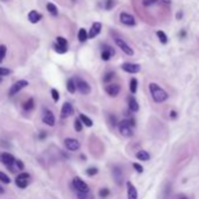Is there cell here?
Masks as SVG:
<instances>
[{
  "label": "cell",
  "instance_id": "cell-21",
  "mask_svg": "<svg viewBox=\"0 0 199 199\" xmlns=\"http://www.w3.org/2000/svg\"><path fill=\"white\" fill-rule=\"evenodd\" d=\"M136 157H137V159L143 161V162H148V161L150 159V155H149V152L145 151V150H139V151L136 154Z\"/></svg>",
  "mask_w": 199,
  "mask_h": 199
},
{
  "label": "cell",
  "instance_id": "cell-51",
  "mask_svg": "<svg viewBox=\"0 0 199 199\" xmlns=\"http://www.w3.org/2000/svg\"><path fill=\"white\" fill-rule=\"evenodd\" d=\"M183 36H185V31H182V32H181V38H183Z\"/></svg>",
  "mask_w": 199,
  "mask_h": 199
},
{
  "label": "cell",
  "instance_id": "cell-53",
  "mask_svg": "<svg viewBox=\"0 0 199 199\" xmlns=\"http://www.w3.org/2000/svg\"><path fill=\"white\" fill-rule=\"evenodd\" d=\"M73 1H75V0H73Z\"/></svg>",
  "mask_w": 199,
  "mask_h": 199
},
{
  "label": "cell",
  "instance_id": "cell-32",
  "mask_svg": "<svg viewBox=\"0 0 199 199\" xmlns=\"http://www.w3.org/2000/svg\"><path fill=\"white\" fill-rule=\"evenodd\" d=\"M6 52H7V48H6V46H4V45H0V63L2 62L4 58L6 56Z\"/></svg>",
  "mask_w": 199,
  "mask_h": 199
},
{
  "label": "cell",
  "instance_id": "cell-14",
  "mask_svg": "<svg viewBox=\"0 0 199 199\" xmlns=\"http://www.w3.org/2000/svg\"><path fill=\"white\" fill-rule=\"evenodd\" d=\"M73 112H74L73 105H72L69 102H65L63 105H62V108H61V117H62V118H66V117L70 116Z\"/></svg>",
  "mask_w": 199,
  "mask_h": 199
},
{
  "label": "cell",
  "instance_id": "cell-30",
  "mask_svg": "<svg viewBox=\"0 0 199 199\" xmlns=\"http://www.w3.org/2000/svg\"><path fill=\"white\" fill-rule=\"evenodd\" d=\"M0 181H1V183H4V184H9V183H11L9 177H8L5 172H2V171H0Z\"/></svg>",
  "mask_w": 199,
  "mask_h": 199
},
{
  "label": "cell",
  "instance_id": "cell-13",
  "mask_svg": "<svg viewBox=\"0 0 199 199\" xmlns=\"http://www.w3.org/2000/svg\"><path fill=\"white\" fill-rule=\"evenodd\" d=\"M119 92H121V87H119V85H108L107 87H105V93L109 95V96H111V97H115V96H117L118 94H119Z\"/></svg>",
  "mask_w": 199,
  "mask_h": 199
},
{
  "label": "cell",
  "instance_id": "cell-29",
  "mask_svg": "<svg viewBox=\"0 0 199 199\" xmlns=\"http://www.w3.org/2000/svg\"><path fill=\"white\" fill-rule=\"evenodd\" d=\"M54 49H55V52H58L59 54H65V53L67 52L68 47H65V46H60V45L55 43V45H54Z\"/></svg>",
  "mask_w": 199,
  "mask_h": 199
},
{
  "label": "cell",
  "instance_id": "cell-41",
  "mask_svg": "<svg viewBox=\"0 0 199 199\" xmlns=\"http://www.w3.org/2000/svg\"><path fill=\"white\" fill-rule=\"evenodd\" d=\"M14 164L16 165V168H18L19 170H23V169H25V165H23L22 161H20V159H15V163H14Z\"/></svg>",
  "mask_w": 199,
  "mask_h": 199
},
{
  "label": "cell",
  "instance_id": "cell-25",
  "mask_svg": "<svg viewBox=\"0 0 199 199\" xmlns=\"http://www.w3.org/2000/svg\"><path fill=\"white\" fill-rule=\"evenodd\" d=\"M156 35H157V38L159 39L161 43H163V45L168 43V35H166L163 31H157V32H156Z\"/></svg>",
  "mask_w": 199,
  "mask_h": 199
},
{
  "label": "cell",
  "instance_id": "cell-3",
  "mask_svg": "<svg viewBox=\"0 0 199 199\" xmlns=\"http://www.w3.org/2000/svg\"><path fill=\"white\" fill-rule=\"evenodd\" d=\"M74 82H75L76 90H79L81 94H83V95L90 94L92 88H90V86H89V83L87 81H85V80H82L80 77H76V79H74Z\"/></svg>",
  "mask_w": 199,
  "mask_h": 199
},
{
  "label": "cell",
  "instance_id": "cell-7",
  "mask_svg": "<svg viewBox=\"0 0 199 199\" xmlns=\"http://www.w3.org/2000/svg\"><path fill=\"white\" fill-rule=\"evenodd\" d=\"M28 86V81H26V80H20V81H16L13 86H11V88H9V92H8V94H9V96H14L15 94H18L21 89H23L25 87H27Z\"/></svg>",
  "mask_w": 199,
  "mask_h": 199
},
{
  "label": "cell",
  "instance_id": "cell-47",
  "mask_svg": "<svg viewBox=\"0 0 199 199\" xmlns=\"http://www.w3.org/2000/svg\"><path fill=\"white\" fill-rule=\"evenodd\" d=\"M176 18H177L178 20H181V19L183 18V12H182V11H179V12L177 13V16H176Z\"/></svg>",
  "mask_w": 199,
  "mask_h": 199
},
{
  "label": "cell",
  "instance_id": "cell-45",
  "mask_svg": "<svg viewBox=\"0 0 199 199\" xmlns=\"http://www.w3.org/2000/svg\"><path fill=\"white\" fill-rule=\"evenodd\" d=\"M110 119H111V125H116V117L115 116H110Z\"/></svg>",
  "mask_w": 199,
  "mask_h": 199
},
{
  "label": "cell",
  "instance_id": "cell-43",
  "mask_svg": "<svg viewBox=\"0 0 199 199\" xmlns=\"http://www.w3.org/2000/svg\"><path fill=\"white\" fill-rule=\"evenodd\" d=\"M77 199H87L88 198V193H81V192H76Z\"/></svg>",
  "mask_w": 199,
  "mask_h": 199
},
{
  "label": "cell",
  "instance_id": "cell-39",
  "mask_svg": "<svg viewBox=\"0 0 199 199\" xmlns=\"http://www.w3.org/2000/svg\"><path fill=\"white\" fill-rule=\"evenodd\" d=\"M114 7V0H105V2H104V8L105 9H111Z\"/></svg>",
  "mask_w": 199,
  "mask_h": 199
},
{
  "label": "cell",
  "instance_id": "cell-33",
  "mask_svg": "<svg viewBox=\"0 0 199 199\" xmlns=\"http://www.w3.org/2000/svg\"><path fill=\"white\" fill-rule=\"evenodd\" d=\"M56 43H58V45H60V46L68 47V42H67V40H66L65 38H62V36H58V39H56Z\"/></svg>",
  "mask_w": 199,
  "mask_h": 199
},
{
  "label": "cell",
  "instance_id": "cell-11",
  "mask_svg": "<svg viewBox=\"0 0 199 199\" xmlns=\"http://www.w3.org/2000/svg\"><path fill=\"white\" fill-rule=\"evenodd\" d=\"M122 69L129 74H137L141 70V66L137 63H130V62H125L122 65Z\"/></svg>",
  "mask_w": 199,
  "mask_h": 199
},
{
  "label": "cell",
  "instance_id": "cell-38",
  "mask_svg": "<svg viewBox=\"0 0 199 199\" xmlns=\"http://www.w3.org/2000/svg\"><path fill=\"white\" fill-rule=\"evenodd\" d=\"M52 97L54 99V102H58L59 99H60V94H59V92L56 90V89H52Z\"/></svg>",
  "mask_w": 199,
  "mask_h": 199
},
{
  "label": "cell",
  "instance_id": "cell-20",
  "mask_svg": "<svg viewBox=\"0 0 199 199\" xmlns=\"http://www.w3.org/2000/svg\"><path fill=\"white\" fill-rule=\"evenodd\" d=\"M112 175H114V178H115L116 183H117V184H121V183H122V178H123V176H122V170H121L119 168L115 166V168L112 169Z\"/></svg>",
  "mask_w": 199,
  "mask_h": 199
},
{
  "label": "cell",
  "instance_id": "cell-35",
  "mask_svg": "<svg viewBox=\"0 0 199 199\" xmlns=\"http://www.w3.org/2000/svg\"><path fill=\"white\" fill-rule=\"evenodd\" d=\"M74 129H75L77 132H80V131L82 130V123H81L80 119H75V122H74Z\"/></svg>",
  "mask_w": 199,
  "mask_h": 199
},
{
  "label": "cell",
  "instance_id": "cell-9",
  "mask_svg": "<svg viewBox=\"0 0 199 199\" xmlns=\"http://www.w3.org/2000/svg\"><path fill=\"white\" fill-rule=\"evenodd\" d=\"M65 145L69 151H77L81 148L80 142L77 139H75V138H72V137L65 139Z\"/></svg>",
  "mask_w": 199,
  "mask_h": 199
},
{
  "label": "cell",
  "instance_id": "cell-5",
  "mask_svg": "<svg viewBox=\"0 0 199 199\" xmlns=\"http://www.w3.org/2000/svg\"><path fill=\"white\" fill-rule=\"evenodd\" d=\"M29 179H31V176L29 173L27 172H21L16 178H15V184L18 188L20 189H26L28 183H29Z\"/></svg>",
  "mask_w": 199,
  "mask_h": 199
},
{
  "label": "cell",
  "instance_id": "cell-15",
  "mask_svg": "<svg viewBox=\"0 0 199 199\" xmlns=\"http://www.w3.org/2000/svg\"><path fill=\"white\" fill-rule=\"evenodd\" d=\"M101 28H102V23L101 22H99V21L94 22L92 28H90V31H89V33H88V38L89 39H94L95 36H97L99 34V32H101Z\"/></svg>",
  "mask_w": 199,
  "mask_h": 199
},
{
  "label": "cell",
  "instance_id": "cell-34",
  "mask_svg": "<svg viewBox=\"0 0 199 199\" xmlns=\"http://www.w3.org/2000/svg\"><path fill=\"white\" fill-rule=\"evenodd\" d=\"M97 172H99V170H97L96 168H89V169L86 171V173H87L89 177H93V176L97 175Z\"/></svg>",
  "mask_w": 199,
  "mask_h": 199
},
{
  "label": "cell",
  "instance_id": "cell-28",
  "mask_svg": "<svg viewBox=\"0 0 199 199\" xmlns=\"http://www.w3.org/2000/svg\"><path fill=\"white\" fill-rule=\"evenodd\" d=\"M137 86H138L137 80H136L135 77H132V79L130 80V92H131V94H136V92H137Z\"/></svg>",
  "mask_w": 199,
  "mask_h": 199
},
{
  "label": "cell",
  "instance_id": "cell-18",
  "mask_svg": "<svg viewBox=\"0 0 199 199\" xmlns=\"http://www.w3.org/2000/svg\"><path fill=\"white\" fill-rule=\"evenodd\" d=\"M114 54H115V50H114L111 47H105V48L103 49L102 54H101V58H102V60L108 61V60H110V58H111Z\"/></svg>",
  "mask_w": 199,
  "mask_h": 199
},
{
  "label": "cell",
  "instance_id": "cell-36",
  "mask_svg": "<svg viewBox=\"0 0 199 199\" xmlns=\"http://www.w3.org/2000/svg\"><path fill=\"white\" fill-rule=\"evenodd\" d=\"M114 76H115V73H114V72H109V73H107V74L104 75L103 81H104V82H109Z\"/></svg>",
  "mask_w": 199,
  "mask_h": 199
},
{
  "label": "cell",
  "instance_id": "cell-24",
  "mask_svg": "<svg viewBox=\"0 0 199 199\" xmlns=\"http://www.w3.org/2000/svg\"><path fill=\"white\" fill-rule=\"evenodd\" d=\"M77 38H79V41L80 42H86L87 39H88V33L85 28H81L79 31V34H77Z\"/></svg>",
  "mask_w": 199,
  "mask_h": 199
},
{
  "label": "cell",
  "instance_id": "cell-6",
  "mask_svg": "<svg viewBox=\"0 0 199 199\" xmlns=\"http://www.w3.org/2000/svg\"><path fill=\"white\" fill-rule=\"evenodd\" d=\"M115 43L121 48V50H123V53H125L127 55L129 56H132L134 55V49L121 38H115Z\"/></svg>",
  "mask_w": 199,
  "mask_h": 199
},
{
  "label": "cell",
  "instance_id": "cell-19",
  "mask_svg": "<svg viewBox=\"0 0 199 199\" xmlns=\"http://www.w3.org/2000/svg\"><path fill=\"white\" fill-rule=\"evenodd\" d=\"M41 18H42V15H41L39 12H36V11H31V12L28 13V20H29L32 23L39 22V20H41Z\"/></svg>",
  "mask_w": 199,
  "mask_h": 199
},
{
  "label": "cell",
  "instance_id": "cell-22",
  "mask_svg": "<svg viewBox=\"0 0 199 199\" xmlns=\"http://www.w3.org/2000/svg\"><path fill=\"white\" fill-rule=\"evenodd\" d=\"M80 121H81V123L85 124L86 127H89V128L93 127V121H92L88 116H86L85 114H81V115H80Z\"/></svg>",
  "mask_w": 199,
  "mask_h": 199
},
{
  "label": "cell",
  "instance_id": "cell-23",
  "mask_svg": "<svg viewBox=\"0 0 199 199\" xmlns=\"http://www.w3.org/2000/svg\"><path fill=\"white\" fill-rule=\"evenodd\" d=\"M22 108H23V110H26V111L32 110V109L34 108V99H33V97H29L26 102H23Z\"/></svg>",
  "mask_w": 199,
  "mask_h": 199
},
{
  "label": "cell",
  "instance_id": "cell-50",
  "mask_svg": "<svg viewBox=\"0 0 199 199\" xmlns=\"http://www.w3.org/2000/svg\"><path fill=\"white\" fill-rule=\"evenodd\" d=\"M2 193H5V189H4V188L0 185V195H2Z\"/></svg>",
  "mask_w": 199,
  "mask_h": 199
},
{
  "label": "cell",
  "instance_id": "cell-27",
  "mask_svg": "<svg viewBox=\"0 0 199 199\" xmlns=\"http://www.w3.org/2000/svg\"><path fill=\"white\" fill-rule=\"evenodd\" d=\"M46 7H47V11H48L52 15H54V16H56V15H58V7H56L53 2H48Z\"/></svg>",
  "mask_w": 199,
  "mask_h": 199
},
{
  "label": "cell",
  "instance_id": "cell-8",
  "mask_svg": "<svg viewBox=\"0 0 199 199\" xmlns=\"http://www.w3.org/2000/svg\"><path fill=\"white\" fill-rule=\"evenodd\" d=\"M119 21L125 26H135L136 25L135 18L130 13H127V12H122L119 14Z\"/></svg>",
  "mask_w": 199,
  "mask_h": 199
},
{
  "label": "cell",
  "instance_id": "cell-44",
  "mask_svg": "<svg viewBox=\"0 0 199 199\" xmlns=\"http://www.w3.org/2000/svg\"><path fill=\"white\" fill-rule=\"evenodd\" d=\"M175 199H189V198H188V196H185V195H182V193H181V195H177Z\"/></svg>",
  "mask_w": 199,
  "mask_h": 199
},
{
  "label": "cell",
  "instance_id": "cell-49",
  "mask_svg": "<svg viewBox=\"0 0 199 199\" xmlns=\"http://www.w3.org/2000/svg\"><path fill=\"white\" fill-rule=\"evenodd\" d=\"M45 136H46V132H45V131H42V132L40 134V138H45Z\"/></svg>",
  "mask_w": 199,
  "mask_h": 199
},
{
  "label": "cell",
  "instance_id": "cell-4",
  "mask_svg": "<svg viewBox=\"0 0 199 199\" xmlns=\"http://www.w3.org/2000/svg\"><path fill=\"white\" fill-rule=\"evenodd\" d=\"M73 186L76 190V192H81V193H88L89 192V186L86 182H83L81 178L75 177L73 179Z\"/></svg>",
  "mask_w": 199,
  "mask_h": 199
},
{
  "label": "cell",
  "instance_id": "cell-1",
  "mask_svg": "<svg viewBox=\"0 0 199 199\" xmlns=\"http://www.w3.org/2000/svg\"><path fill=\"white\" fill-rule=\"evenodd\" d=\"M149 90H150L151 97L156 103H163V102H165L166 99H169V94L163 88H161L157 83H154V82L150 83L149 85Z\"/></svg>",
  "mask_w": 199,
  "mask_h": 199
},
{
  "label": "cell",
  "instance_id": "cell-37",
  "mask_svg": "<svg viewBox=\"0 0 199 199\" xmlns=\"http://www.w3.org/2000/svg\"><path fill=\"white\" fill-rule=\"evenodd\" d=\"M11 74V70L8 68H5V67H0V77L2 76H6V75H9Z\"/></svg>",
  "mask_w": 199,
  "mask_h": 199
},
{
  "label": "cell",
  "instance_id": "cell-42",
  "mask_svg": "<svg viewBox=\"0 0 199 199\" xmlns=\"http://www.w3.org/2000/svg\"><path fill=\"white\" fill-rule=\"evenodd\" d=\"M156 1H157V0H143V5H144L145 7H148V6L154 5Z\"/></svg>",
  "mask_w": 199,
  "mask_h": 199
},
{
  "label": "cell",
  "instance_id": "cell-2",
  "mask_svg": "<svg viewBox=\"0 0 199 199\" xmlns=\"http://www.w3.org/2000/svg\"><path fill=\"white\" fill-rule=\"evenodd\" d=\"M132 127H135V121L131 118V119H124L119 123L118 125V129H119V132L122 136L124 137H131L134 135V130H132Z\"/></svg>",
  "mask_w": 199,
  "mask_h": 199
},
{
  "label": "cell",
  "instance_id": "cell-40",
  "mask_svg": "<svg viewBox=\"0 0 199 199\" xmlns=\"http://www.w3.org/2000/svg\"><path fill=\"white\" fill-rule=\"evenodd\" d=\"M132 166H134V169H135L138 173H142V172H143V166H142L141 164H138V163H134V164H132Z\"/></svg>",
  "mask_w": 199,
  "mask_h": 199
},
{
  "label": "cell",
  "instance_id": "cell-26",
  "mask_svg": "<svg viewBox=\"0 0 199 199\" xmlns=\"http://www.w3.org/2000/svg\"><path fill=\"white\" fill-rule=\"evenodd\" d=\"M67 90L70 93V94H74L76 92V87H75V82H74V79H69L67 81Z\"/></svg>",
  "mask_w": 199,
  "mask_h": 199
},
{
  "label": "cell",
  "instance_id": "cell-16",
  "mask_svg": "<svg viewBox=\"0 0 199 199\" xmlns=\"http://www.w3.org/2000/svg\"><path fill=\"white\" fill-rule=\"evenodd\" d=\"M127 188H128V199H137L138 198V193L136 188L132 185L131 182H127Z\"/></svg>",
  "mask_w": 199,
  "mask_h": 199
},
{
  "label": "cell",
  "instance_id": "cell-46",
  "mask_svg": "<svg viewBox=\"0 0 199 199\" xmlns=\"http://www.w3.org/2000/svg\"><path fill=\"white\" fill-rule=\"evenodd\" d=\"M170 117H171V118H176V117H177V112H176L175 110H172V111L170 112Z\"/></svg>",
  "mask_w": 199,
  "mask_h": 199
},
{
  "label": "cell",
  "instance_id": "cell-48",
  "mask_svg": "<svg viewBox=\"0 0 199 199\" xmlns=\"http://www.w3.org/2000/svg\"><path fill=\"white\" fill-rule=\"evenodd\" d=\"M162 1H163L165 5H170V4H171V0H162Z\"/></svg>",
  "mask_w": 199,
  "mask_h": 199
},
{
  "label": "cell",
  "instance_id": "cell-52",
  "mask_svg": "<svg viewBox=\"0 0 199 199\" xmlns=\"http://www.w3.org/2000/svg\"><path fill=\"white\" fill-rule=\"evenodd\" d=\"M1 81H2V77H0V83H1Z\"/></svg>",
  "mask_w": 199,
  "mask_h": 199
},
{
  "label": "cell",
  "instance_id": "cell-31",
  "mask_svg": "<svg viewBox=\"0 0 199 199\" xmlns=\"http://www.w3.org/2000/svg\"><path fill=\"white\" fill-rule=\"evenodd\" d=\"M109 193H110V191H109V189H107V188H103V189H101L99 192V196L101 198H107L108 196H109Z\"/></svg>",
  "mask_w": 199,
  "mask_h": 199
},
{
  "label": "cell",
  "instance_id": "cell-17",
  "mask_svg": "<svg viewBox=\"0 0 199 199\" xmlns=\"http://www.w3.org/2000/svg\"><path fill=\"white\" fill-rule=\"evenodd\" d=\"M128 105H129L130 111H132V112H136V111L139 110L138 102H137V99H135L134 96H130V97H129V99H128Z\"/></svg>",
  "mask_w": 199,
  "mask_h": 199
},
{
  "label": "cell",
  "instance_id": "cell-10",
  "mask_svg": "<svg viewBox=\"0 0 199 199\" xmlns=\"http://www.w3.org/2000/svg\"><path fill=\"white\" fill-rule=\"evenodd\" d=\"M0 161H1V163L2 164H5L7 168H12L13 166V164L15 163V158H14V156L13 155H11V154H8V152H2L1 154V156H0Z\"/></svg>",
  "mask_w": 199,
  "mask_h": 199
},
{
  "label": "cell",
  "instance_id": "cell-12",
  "mask_svg": "<svg viewBox=\"0 0 199 199\" xmlns=\"http://www.w3.org/2000/svg\"><path fill=\"white\" fill-rule=\"evenodd\" d=\"M42 122L49 127H54L55 124V116L50 110H45L43 116H42Z\"/></svg>",
  "mask_w": 199,
  "mask_h": 199
}]
</instances>
